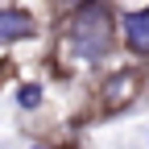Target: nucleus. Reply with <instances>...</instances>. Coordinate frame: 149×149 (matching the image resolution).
Segmentation results:
<instances>
[{
	"mask_svg": "<svg viewBox=\"0 0 149 149\" xmlns=\"http://www.w3.org/2000/svg\"><path fill=\"white\" fill-rule=\"evenodd\" d=\"M112 46H116V33H112V13L100 4V0H91L83 4L79 13L70 17V50L74 58L83 62H104Z\"/></svg>",
	"mask_w": 149,
	"mask_h": 149,
	"instance_id": "1",
	"label": "nucleus"
},
{
	"mask_svg": "<svg viewBox=\"0 0 149 149\" xmlns=\"http://www.w3.org/2000/svg\"><path fill=\"white\" fill-rule=\"evenodd\" d=\"M21 37H33V17L21 8H0V46H13Z\"/></svg>",
	"mask_w": 149,
	"mask_h": 149,
	"instance_id": "2",
	"label": "nucleus"
},
{
	"mask_svg": "<svg viewBox=\"0 0 149 149\" xmlns=\"http://www.w3.org/2000/svg\"><path fill=\"white\" fill-rule=\"evenodd\" d=\"M124 37H128V50L133 54H149V8L124 17Z\"/></svg>",
	"mask_w": 149,
	"mask_h": 149,
	"instance_id": "3",
	"label": "nucleus"
},
{
	"mask_svg": "<svg viewBox=\"0 0 149 149\" xmlns=\"http://www.w3.org/2000/svg\"><path fill=\"white\" fill-rule=\"evenodd\" d=\"M133 91H137V87H133V74H116V79H108V91H104V100H108L112 108H120L128 95H133Z\"/></svg>",
	"mask_w": 149,
	"mask_h": 149,
	"instance_id": "4",
	"label": "nucleus"
},
{
	"mask_svg": "<svg viewBox=\"0 0 149 149\" xmlns=\"http://www.w3.org/2000/svg\"><path fill=\"white\" fill-rule=\"evenodd\" d=\"M17 104H21V108H37V104H42V87H37V83H25L21 91H17Z\"/></svg>",
	"mask_w": 149,
	"mask_h": 149,
	"instance_id": "5",
	"label": "nucleus"
},
{
	"mask_svg": "<svg viewBox=\"0 0 149 149\" xmlns=\"http://www.w3.org/2000/svg\"><path fill=\"white\" fill-rule=\"evenodd\" d=\"M33 149H42V145H33Z\"/></svg>",
	"mask_w": 149,
	"mask_h": 149,
	"instance_id": "6",
	"label": "nucleus"
}]
</instances>
